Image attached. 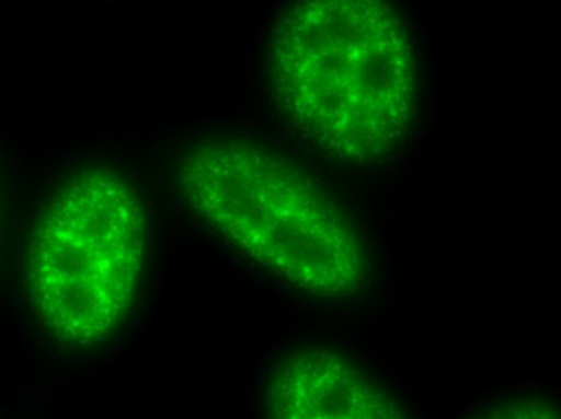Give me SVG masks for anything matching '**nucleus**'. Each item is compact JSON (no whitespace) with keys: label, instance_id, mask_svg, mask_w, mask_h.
<instances>
[{"label":"nucleus","instance_id":"f257e3e1","mask_svg":"<svg viewBox=\"0 0 561 419\" xmlns=\"http://www.w3.org/2000/svg\"><path fill=\"white\" fill-rule=\"evenodd\" d=\"M271 80L288 120L343 162L389 155L412 123V44L402 19L379 0L288 9L272 35Z\"/></svg>","mask_w":561,"mask_h":419},{"label":"nucleus","instance_id":"f03ea898","mask_svg":"<svg viewBox=\"0 0 561 419\" xmlns=\"http://www.w3.org/2000/svg\"><path fill=\"white\" fill-rule=\"evenodd\" d=\"M180 182L193 211L298 290L350 296L366 280L363 245L334 206L280 156L236 139L190 150Z\"/></svg>","mask_w":561,"mask_h":419},{"label":"nucleus","instance_id":"7ed1b4c3","mask_svg":"<svg viewBox=\"0 0 561 419\" xmlns=\"http://www.w3.org/2000/svg\"><path fill=\"white\" fill-rule=\"evenodd\" d=\"M144 248L142 206L123 178L90 172L65 186L32 244V293L45 323L70 342L107 336L133 303Z\"/></svg>","mask_w":561,"mask_h":419},{"label":"nucleus","instance_id":"20e7f679","mask_svg":"<svg viewBox=\"0 0 561 419\" xmlns=\"http://www.w3.org/2000/svg\"><path fill=\"white\" fill-rule=\"evenodd\" d=\"M268 419H407L357 363L323 346L282 357L267 386Z\"/></svg>","mask_w":561,"mask_h":419},{"label":"nucleus","instance_id":"39448f33","mask_svg":"<svg viewBox=\"0 0 561 419\" xmlns=\"http://www.w3.org/2000/svg\"><path fill=\"white\" fill-rule=\"evenodd\" d=\"M484 419H560L557 409L543 401H520L504 406Z\"/></svg>","mask_w":561,"mask_h":419}]
</instances>
